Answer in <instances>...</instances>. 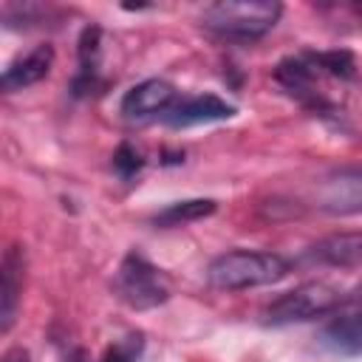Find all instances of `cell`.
<instances>
[{
    "mask_svg": "<svg viewBox=\"0 0 362 362\" xmlns=\"http://www.w3.org/2000/svg\"><path fill=\"white\" fill-rule=\"evenodd\" d=\"M291 272V263L277 252H257V249H232L209 260L206 280L223 291L257 288L283 280Z\"/></svg>",
    "mask_w": 362,
    "mask_h": 362,
    "instance_id": "6da1fadb",
    "label": "cell"
},
{
    "mask_svg": "<svg viewBox=\"0 0 362 362\" xmlns=\"http://www.w3.org/2000/svg\"><path fill=\"white\" fill-rule=\"evenodd\" d=\"M283 6L269 0H221L204 8L201 23L226 40H257L274 28L280 20Z\"/></svg>",
    "mask_w": 362,
    "mask_h": 362,
    "instance_id": "7a4b0ae2",
    "label": "cell"
},
{
    "mask_svg": "<svg viewBox=\"0 0 362 362\" xmlns=\"http://www.w3.org/2000/svg\"><path fill=\"white\" fill-rule=\"evenodd\" d=\"M339 305H345V294L325 280H311L303 283L286 294H280L277 300H272L263 311H260V322L263 325H291V322H308L314 317H325L331 311H337Z\"/></svg>",
    "mask_w": 362,
    "mask_h": 362,
    "instance_id": "3957f363",
    "label": "cell"
},
{
    "mask_svg": "<svg viewBox=\"0 0 362 362\" xmlns=\"http://www.w3.org/2000/svg\"><path fill=\"white\" fill-rule=\"evenodd\" d=\"M110 286H113V294L136 311H147V308H156L170 300L167 277L161 274V269H156L139 252H127L122 257Z\"/></svg>",
    "mask_w": 362,
    "mask_h": 362,
    "instance_id": "277c9868",
    "label": "cell"
},
{
    "mask_svg": "<svg viewBox=\"0 0 362 362\" xmlns=\"http://www.w3.org/2000/svg\"><path fill=\"white\" fill-rule=\"evenodd\" d=\"M317 209L328 215H359L362 212V164L331 173L317 189Z\"/></svg>",
    "mask_w": 362,
    "mask_h": 362,
    "instance_id": "5b68a950",
    "label": "cell"
},
{
    "mask_svg": "<svg viewBox=\"0 0 362 362\" xmlns=\"http://www.w3.org/2000/svg\"><path fill=\"white\" fill-rule=\"evenodd\" d=\"M317 74H320V71H317V65L308 59V54H303V57H286V59H280L277 68H274V79H277V85H280L288 96H294V99L303 102L305 107L322 113V110H328V102L314 90Z\"/></svg>",
    "mask_w": 362,
    "mask_h": 362,
    "instance_id": "8992f818",
    "label": "cell"
},
{
    "mask_svg": "<svg viewBox=\"0 0 362 362\" xmlns=\"http://www.w3.org/2000/svg\"><path fill=\"white\" fill-rule=\"evenodd\" d=\"M238 113V107L215 93H198L187 96L178 105H173L164 113V122L170 127H192V124H209V122H226Z\"/></svg>",
    "mask_w": 362,
    "mask_h": 362,
    "instance_id": "52a82bcc",
    "label": "cell"
},
{
    "mask_svg": "<svg viewBox=\"0 0 362 362\" xmlns=\"http://www.w3.org/2000/svg\"><path fill=\"white\" fill-rule=\"evenodd\" d=\"M175 102V88L164 79H144L139 85H133L124 96H122V116L130 122L139 119H150L156 113H167Z\"/></svg>",
    "mask_w": 362,
    "mask_h": 362,
    "instance_id": "ba28073f",
    "label": "cell"
},
{
    "mask_svg": "<svg viewBox=\"0 0 362 362\" xmlns=\"http://www.w3.org/2000/svg\"><path fill=\"white\" fill-rule=\"evenodd\" d=\"M23 277H25V249L8 246L0 260V331L8 334L17 317L20 294H23Z\"/></svg>",
    "mask_w": 362,
    "mask_h": 362,
    "instance_id": "9c48e42d",
    "label": "cell"
},
{
    "mask_svg": "<svg viewBox=\"0 0 362 362\" xmlns=\"http://www.w3.org/2000/svg\"><path fill=\"white\" fill-rule=\"evenodd\" d=\"M51 65H54V48L51 45H37L28 54L8 62V68L3 71L0 85H3L6 93L31 88V85H37L40 79H45L51 74Z\"/></svg>",
    "mask_w": 362,
    "mask_h": 362,
    "instance_id": "30bf717a",
    "label": "cell"
},
{
    "mask_svg": "<svg viewBox=\"0 0 362 362\" xmlns=\"http://www.w3.org/2000/svg\"><path fill=\"white\" fill-rule=\"evenodd\" d=\"M305 257L320 266H337V269H354L362 266V232H339L317 240Z\"/></svg>",
    "mask_w": 362,
    "mask_h": 362,
    "instance_id": "8fae6325",
    "label": "cell"
},
{
    "mask_svg": "<svg viewBox=\"0 0 362 362\" xmlns=\"http://www.w3.org/2000/svg\"><path fill=\"white\" fill-rule=\"evenodd\" d=\"M320 342L339 356H362V311L342 314L320 331Z\"/></svg>",
    "mask_w": 362,
    "mask_h": 362,
    "instance_id": "7c38bea8",
    "label": "cell"
},
{
    "mask_svg": "<svg viewBox=\"0 0 362 362\" xmlns=\"http://www.w3.org/2000/svg\"><path fill=\"white\" fill-rule=\"evenodd\" d=\"M99 54H102V31L96 25H88L79 37V71L71 82V90L76 96H85L99 88Z\"/></svg>",
    "mask_w": 362,
    "mask_h": 362,
    "instance_id": "4fadbf2b",
    "label": "cell"
},
{
    "mask_svg": "<svg viewBox=\"0 0 362 362\" xmlns=\"http://www.w3.org/2000/svg\"><path fill=\"white\" fill-rule=\"evenodd\" d=\"M215 209H218V204L212 198H184V201H173L161 212H156L153 215V223L161 226V229L187 226V223H195L201 218H209Z\"/></svg>",
    "mask_w": 362,
    "mask_h": 362,
    "instance_id": "5bb4252c",
    "label": "cell"
},
{
    "mask_svg": "<svg viewBox=\"0 0 362 362\" xmlns=\"http://www.w3.org/2000/svg\"><path fill=\"white\" fill-rule=\"evenodd\" d=\"M308 59L317 65L320 74L337 76V79H351L354 76V54L345 48H334V51H311Z\"/></svg>",
    "mask_w": 362,
    "mask_h": 362,
    "instance_id": "9a60e30c",
    "label": "cell"
},
{
    "mask_svg": "<svg viewBox=\"0 0 362 362\" xmlns=\"http://www.w3.org/2000/svg\"><path fill=\"white\" fill-rule=\"evenodd\" d=\"M141 348H144V337L141 334H127L105 351L102 362H136L141 356Z\"/></svg>",
    "mask_w": 362,
    "mask_h": 362,
    "instance_id": "2e32d148",
    "label": "cell"
},
{
    "mask_svg": "<svg viewBox=\"0 0 362 362\" xmlns=\"http://www.w3.org/2000/svg\"><path fill=\"white\" fill-rule=\"evenodd\" d=\"M141 167H144V158L139 156V150L133 144L124 141V144L116 147V153H113V170H116L119 178H133Z\"/></svg>",
    "mask_w": 362,
    "mask_h": 362,
    "instance_id": "e0dca14e",
    "label": "cell"
},
{
    "mask_svg": "<svg viewBox=\"0 0 362 362\" xmlns=\"http://www.w3.org/2000/svg\"><path fill=\"white\" fill-rule=\"evenodd\" d=\"M3 362H31V354L23 345H17V348H8L3 354Z\"/></svg>",
    "mask_w": 362,
    "mask_h": 362,
    "instance_id": "ac0fdd59",
    "label": "cell"
},
{
    "mask_svg": "<svg viewBox=\"0 0 362 362\" xmlns=\"http://www.w3.org/2000/svg\"><path fill=\"white\" fill-rule=\"evenodd\" d=\"M345 305H354L356 311H362V283H359L351 294H345Z\"/></svg>",
    "mask_w": 362,
    "mask_h": 362,
    "instance_id": "d6986e66",
    "label": "cell"
},
{
    "mask_svg": "<svg viewBox=\"0 0 362 362\" xmlns=\"http://www.w3.org/2000/svg\"><path fill=\"white\" fill-rule=\"evenodd\" d=\"M65 362H85V354H82V351H74V354H71Z\"/></svg>",
    "mask_w": 362,
    "mask_h": 362,
    "instance_id": "ffe728a7",
    "label": "cell"
}]
</instances>
